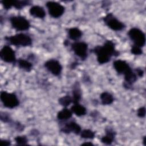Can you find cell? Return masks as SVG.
I'll list each match as a JSON object with an SVG mask.
<instances>
[{"mask_svg": "<svg viewBox=\"0 0 146 146\" xmlns=\"http://www.w3.org/2000/svg\"><path fill=\"white\" fill-rule=\"evenodd\" d=\"M96 55L97 61L103 64L108 63L112 56H117L119 52L115 48V43L111 40H106L103 46H97L91 51Z\"/></svg>", "mask_w": 146, "mask_h": 146, "instance_id": "1", "label": "cell"}, {"mask_svg": "<svg viewBox=\"0 0 146 146\" xmlns=\"http://www.w3.org/2000/svg\"><path fill=\"white\" fill-rule=\"evenodd\" d=\"M113 66L119 74L124 75L123 87L127 90L131 89L133 84L137 80V75L128 63L125 60L118 59L113 62Z\"/></svg>", "mask_w": 146, "mask_h": 146, "instance_id": "2", "label": "cell"}, {"mask_svg": "<svg viewBox=\"0 0 146 146\" xmlns=\"http://www.w3.org/2000/svg\"><path fill=\"white\" fill-rule=\"evenodd\" d=\"M4 39L10 44L15 46H30L32 44L31 37L24 33H18L11 36H6Z\"/></svg>", "mask_w": 146, "mask_h": 146, "instance_id": "3", "label": "cell"}, {"mask_svg": "<svg viewBox=\"0 0 146 146\" xmlns=\"http://www.w3.org/2000/svg\"><path fill=\"white\" fill-rule=\"evenodd\" d=\"M0 99L3 106L7 108H14L19 104V100L17 96L13 92L2 91L0 94Z\"/></svg>", "mask_w": 146, "mask_h": 146, "instance_id": "4", "label": "cell"}, {"mask_svg": "<svg viewBox=\"0 0 146 146\" xmlns=\"http://www.w3.org/2000/svg\"><path fill=\"white\" fill-rule=\"evenodd\" d=\"M9 20L11 27L17 31H26L30 27V22L23 16H12Z\"/></svg>", "mask_w": 146, "mask_h": 146, "instance_id": "5", "label": "cell"}, {"mask_svg": "<svg viewBox=\"0 0 146 146\" xmlns=\"http://www.w3.org/2000/svg\"><path fill=\"white\" fill-rule=\"evenodd\" d=\"M128 35L133 42L134 45L143 47L145 43V35L140 29L133 27L128 32Z\"/></svg>", "mask_w": 146, "mask_h": 146, "instance_id": "6", "label": "cell"}, {"mask_svg": "<svg viewBox=\"0 0 146 146\" xmlns=\"http://www.w3.org/2000/svg\"><path fill=\"white\" fill-rule=\"evenodd\" d=\"M103 20L104 23L111 30L116 31H119L123 30L125 26V25L117 19L112 13L107 14Z\"/></svg>", "mask_w": 146, "mask_h": 146, "instance_id": "7", "label": "cell"}, {"mask_svg": "<svg viewBox=\"0 0 146 146\" xmlns=\"http://www.w3.org/2000/svg\"><path fill=\"white\" fill-rule=\"evenodd\" d=\"M50 15L54 18L60 17L65 11V7L60 3L55 1H48L46 3Z\"/></svg>", "mask_w": 146, "mask_h": 146, "instance_id": "8", "label": "cell"}, {"mask_svg": "<svg viewBox=\"0 0 146 146\" xmlns=\"http://www.w3.org/2000/svg\"><path fill=\"white\" fill-rule=\"evenodd\" d=\"M0 58L1 60L7 63H15L17 59L15 52L9 45H4L0 51Z\"/></svg>", "mask_w": 146, "mask_h": 146, "instance_id": "9", "label": "cell"}, {"mask_svg": "<svg viewBox=\"0 0 146 146\" xmlns=\"http://www.w3.org/2000/svg\"><path fill=\"white\" fill-rule=\"evenodd\" d=\"M71 47L75 54L80 58L82 60H84L87 57L88 45L84 42H74L71 43Z\"/></svg>", "mask_w": 146, "mask_h": 146, "instance_id": "10", "label": "cell"}, {"mask_svg": "<svg viewBox=\"0 0 146 146\" xmlns=\"http://www.w3.org/2000/svg\"><path fill=\"white\" fill-rule=\"evenodd\" d=\"M44 67L53 75L58 76L62 71V66L60 62L55 59L47 60L44 64Z\"/></svg>", "mask_w": 146, "mask_h": 146, "instance_id": "11", "label": "cell"}, {"mask_svg": "<svg viewBox=\"0 0 146 146\" xmlns=\"http://www.w3.org/2000/svg\"><path fill=\"white\" fill-rule=\"evenodd\" d=\"M1 4L3 8L7 10L10 9L12 7H14L16 9L21 10L24 7L28 6L30 4L29 1H15V0H7V1H1Z\"/></svg>", "mask_w": 146, "mask_h": 146, "instance_id": "12", "label": "cell"}, {"mask_svg": "<svg viewBox=\"0 0 146 146\" xmlns=\"http://www.w3.org/2000/svg\"><path fill=\"white\" fill-rule=\"evenodd\" d=\"M81 131V127L75 121H70L65 123L60 128V131L66 134L74 133L75 135H79Z\"/></svg>", "mask_w": 146, "mask_h": 146, "instance_id": "13", "label": "cell"}, {"mask_svg": "<svg viewBox=\"0 0 146 146\" xmlns=\"http://www.w3.org/2000/svg\"><path fill=\"white\" fill-rule=\"evenodd\" d=\"M105 131L106 135L102 137L101 142L106 145H110L114 141L116 132L111 128H106Z\"/></svg>", "mask_w": 146, "mask_h": 146, "instance_id": "14", "label": "cell"}, {"mask_svg": "<svg viewBox=\"0 0 146 146\" xmlns=\"http://www.w3.org/2000/svg\"><path fill=\"white\" fill-rule=\"evenodd\" d=\"M30 14L37 18L43 19L46 16V11L44 8L39 5L33 6L29 10Z\"/></svg>", "mask_w": 146, "mask_h": 146, "instance_id": "15", "label": "cell"}, {"mask_svg": "<svg viewBox=\"0 0 146 146\" xmlns=\"http://www.w3.org/2000/svg\"><path fill=\"white\" fill-rule=\"evenodd\" d=\"M82 98V92L80 88L79 83L76 82L74 83L73 87H72V103L74 104L79 103L80 100Z\"/></svg>", "mask_w": 146, "mask_h": 146, "instance_id": "16", "label": "cell"}, {"mask_svg": "<svg viewBox=\"0 0 146 146\" xmlns=\"http://www.w3.org/2000/svg\"><path fill=\"white\" fill-rule=\"evenodd\" d=\"M73 113H74L77 116H82L86 114L87 110L85 107L80 104L79 103L74 104L71 106L70 109Z\"/></svg>", "mask_w": 146, "mask_h": 146, "instance_id": "17", "label": "cell"}, {"mask_svg": "<svg viewBox=\"0 0 146 146\" xmlns=\"http://www.w3.org/2000/svg\"><path fill=\"white\" fill-rule=\"evenodd\" d=\"M72 113H73L71 110L64 107L58 112L56 117L57 119L60 121H66L72 117Z\"/></svg>", "mask_w": 146, "mask_h": 146, "instance_id": "18", "label": "cell"}, {"mask_svg": "<svg viewBox=\"0 0 146 146\" xmlns=\"http://www.w3.org/2000/svg\"><path fill=\"white\" fill-rule=\"evenodd\" d=\"M68 38L72 40H77L82 36V31L78 27H71L67 30Z\"/></svg>", "mask_w": 146, "mask_h": 146, "instance_id": "19", "label": "cell"}, {"mask_svg": "<svg viewBox=\"0 0 146 146\" xmlns=\"http://www.w3.org/2000/svg\"><path fill=\"white\" fill-rule=\"evenodd\" d=\"M100 99L103 105L111 104L114 101V98L112 95L108 92H102L100 95Z\"/></svg>", "mask_w": 146, "mask_h": 146, "instance_id": "20", "label": "cell"}, {"mask_svg": "<svg viewBox=\"0 0 146 146\" xmlns=\"http://www.w3.org/2000/svg\"><path fill=\"white\" fill-rule=\"evenodd\" d=\"M18 67L26 72H30L33 68V63L25 59L19 58L17 60Z\"/></svg>", "mask_w": 146, "mask_h": 146, "instance_id": "21", "label": "cell"}, {"mask_svg": "<svg viewBox=\"0 0 146 146\" xmlns=\"http://www.w3.org/2000/svg\"><path fill=\"white\" fill-rule=\"evenodd\" d=\"M58 103L62 106L64 107H67L71 103H72V97L69 95H66L65 96H63L58 99Z\"/></svg>", "mask_w": 146, "mask_h": 146, "instance_id": "22", "label": "cell"}, {"mask_svg": "<svg viewBox=\"0 0 146 146\" xmlns=\"http://www.w3.org/2000/svg\"><path fill=\"white\" fill-rule=\"evenodd\" d=\"M80 136L85 139H92L95 136V132L89 129H85L81 131Z\"/></svg>", "mask_w": 146, "mask_h": 146, "instance_id": "23", "label": "cell"}, {"mask_svg": "<svg viewBox=\"0 0 146 146\" xmlns=\"http://www.w3.org/2000/svg\"><path fill=\"white\" fill-rule=\"evenodd\" d=\"M14 140L16 142V144L19 145H27L28 143V139L27 137L25 135L17 136L14 138Z\"/></svg>", "mask_w": 146, "mask_h": 146, "instance_id": "24", "label": "cell"}, {"mask_svg": "<svg viewBox=\"0 0 146 146\" xmlns=\"http://www.w3.org/2000/svg\"><path fill=\"white\" fill-rule=\"evenodd\" d=\"M0 119L3 123H10L11 122V118L9 113L5 112H1Z\"/></svg>", "mask_w": 146, "mask_h": 146, "instance_id": "25", "label": "cell"}, {"mask_svg": "<svg viewBox=\"0 0 146 146\" xmlns=\"http://www.w3.org/2000/svg\"><path fill=\"white\" fill-rule=\"evenodd\" d=\"M131 52L132 54H134L135 55H139L142 54V53H143L141 48L137 46L134 45V44L131 47Z\"/></svg>", "mask_w": 146, "mask_h": 146, "instance_id": "26", "label": "cell"}, {"mask_svg": "<svg viewBox=\"0 0 146 146\" xmlns=\"http://www.w3.org/2000/svg\"><path fill=\"white\" fill-rule=\"evenodd\" d=\"M137 115L139 117H141V118L144 117L145 115V107H141L139 108L137 110Z\"/></svg>", "mask_w": 146, "mask_h": 146, "instance_id": "27", "label": "cell"}, {"mask_svg": "<svg viewBox=\"0 0 146 146\" xmlns=\"http://www.w3.org/2000/svg\"><path fill=\"white\" fill-rule=\"evenodd\" d=\"M11 144V141L10 140H6V139H2L1 140V145L2 146H6V145H9Z\"/></svg>", "mask_w": 146, "mask_h": 146, "instance_id": "28", "label": "cell"}, {"mask_svg": "<svg viewBox=\"0 0 146 146\" xmlns=\"http://www.w3.org/2000/svg\"><path fill=\"white\" fill-rule=\"evenodd\" d=\"M136 74L137 76L139 77H142L144 75V71L141 68H136Z\"/></svg>", "mask_w": 146, "mask_h": 146, "instance_id": "29", "label": "cell"}, {"mask_svg": "<svg viewBox=\"0 0 146 146\" xmlns=\"http://www.w3.org/2000/svg\"><path fill=\"white\" fill-rule=\"evenodd\" d=\"M81 145H94V144L92 143H91V142H85V143L82 144Z\"/></svg>", "mask_w": 146, "mask_h": 146, "instance_id": "30", "label": "cell"}, {"mask_svg": "<svg viewBox=\"0 0 146 146\" xmlns=\"http://www.w3.org/2000/svg\"><path fill=\"white\" fill-rule=\"evenodd\" d=\"M143 143L144 144V145H146V136H144L143 137Z\"/></svg>", "mask_w": 146, "mask_h": 146, "instance_id": "31", "label": "cell"}]
</instances>
